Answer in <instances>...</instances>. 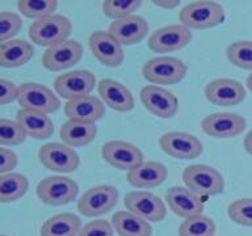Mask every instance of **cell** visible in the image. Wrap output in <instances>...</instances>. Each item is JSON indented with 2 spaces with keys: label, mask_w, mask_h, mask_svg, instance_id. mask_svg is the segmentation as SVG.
Listing matches in <instances>:
<instances>
[{
  "label": "cell",
  "mask_w": 252,
  "mask_h": 236,
  "mask_svg": "<svg viewBox=\"0 0 252 236\" xmlns=\"http://www.w3.org/2000/svg\"><path fill=\"white\" fill-rule=\"evenodd\" d=\"M72 31V23L63 15L47 16L41 20H35L29 27V38L38 46L51 47L64 42Z\"/></svg>",
  "instance_id": "6da1fadb"
},
{
  "label": "cell",
  "mask_w": 252,
  "mask_h": 236,
  "mask_svg": "<svg viewBox=\"0 0 252 236\" xmlns=\"http://www.w3.org/2000/svg\"><path fill=\"white\" fill-rule=\"evenodd\" d=\"M179 19L189 29H209L223 23L226 15L220 3L198 0L185 4L179 13Z\"/></svg>",
  "instance_id": "7a4b0ae2"
},
{
  "label": "cell",
  "mask_w": 252,
  "mask_h": 236,
  "mask_svg": "<svg viewBox=\"0 0 252 236\" xmlns=\"http://www.w3.org/2000/svg\"><path fill=\"white\" fill-rule=\"evenodd\" d=\"M188 74V66L175 57H157L142 66V76L147 82L161 86H171L181 82Z\"/></svg>",
  "instance_id": "3957f363"
},
{
  "label": "cell",
  "mask_w": 252,
  "mask_h": 236,
  "mask_svg": "<svg viewBox=\"0 0 252 236\" xmlns=\"http://www.w3.org/2000/svg\"><path fill=\"white\" fill-rule=\"evenodd\" d=\"M183 181L187 188L198 196H217L223 192L224 180L220 171L210 165H189L183 172Z\"/></svg>",
  "instance_id": "277c9868"
},
{
  "label": "cell",
  "mask_w": 252,
  "mask_h": 236,
  "mask_svg": "<svg viewBox=\"0 0 252 236\" xmlns=\"http://www.w3.org/2000/svg\"><path fill=\"white\" fill-rule=\"evenodd\" d=\"M35 193L43 204L62 206L76 200L79 186L72 178L66 176H49L38 182Z\"/></svg>",
  "instance_id": "5b68a950"
},
{
  "label": "cell",
  "mask_w": 252,
  "mask_h": 236,
  "mask_svg": "<svg viewBox=\"0 0 252 236\" xmlns=\"http://www.w3.org/2000/svg\"><path fill=\"white\" fill-rule=\"evenodd\" d=\"M118 204V190L113 185H97L88 189L78 201L79 212L88 218L104 215Z\"/></svg>",
  "instance_id": "8992f818"
},
{
  "label": "cell",
  "mask_w": 252,
  "mask_h": 236,
  "mask_svg": "<svg viewBox=\"0 0 252 236\" xmlns=\"http://www.w3.org/2000/svg\"><path fill=\"white\" fill-rule=\"evenodd\" d=\"M19 104L21 109L41 113H54L61 108V100L55 92L39 83H24L19 87Z\"/></svg>",
  "instance_id": "52a82bcc"
},
{
  "label": "cell",
  "mask_w": 252,
  "mask_h": 236,
  "mask_svg": "<svg viewBox=\"0 0 252 236\" xmlns=\"http://www.w3.org/2000/svg\"><path fill=\"white\" fill-rule=\"evenodd\" d=\"M38 160L45 168L58 173L75 172L79 167V155L66 143L51 142L38 149Z\"/></svg>",
  "instance_id": "ba28073f"
},
{
  "label": "cell",
  "mask_w": 252,
  "mask_h": 236,
  "mask_svg": "<svg viewBox=\"0 0 252 236\" xmlns=\"http://www.w3.org/2000/svg\"><path fill=\"white\" fill-rule=\"evenodd\" d=\"M96 86V76L88 70H74L59 75L54 82L55 93L67 101L90 96Z\"/></svg>",
  "instance_id": "9c48e42d"
},
{
  "label": "cell",
  "mask_w": 252,
  "mask_h": 236,
  "mask_svg": "<svg viewBox=\"0 0 252 236\" xmlns=\"http://www.w3.org/2000/svg\"><path fill=\"white\" fill-rule=\"evenodd\" d=\"M159 146L168 156L179 160L196 159L202 153L204 145L197 137L184 131H169L159 139Z\"/></svg>",
  "instance_id": "30bf717a"
},
{
  "label": "cell",
  "mask_w": 252,
  "mask_h": 236,
  "mask_svg": "<svg viewBox=\"0 0 252 236\" xmlns=\"http://www.w3.org/2000/svg\"><path fill=\"white\" fill-rule=\"evenodd\" d=\"M102 159L121 171H133L143 163V152L139 147L125 141H109L101 147Z\"/></svg>",
  "instance_id": "8fae6325"
},
{
  "label": "cell",
  "mask_w": 252,
  "mask_h": 236,
  "mask_svg": "<svg viewBox=\"0 0 252 236\" xmlns=\"http://www.w3.org/2000/svg\"><path fill=\"white\" fill-rule=\"evenodd\" d=\"M124 204L127 211L141 216L147 222H161L167 215V207L163 200L154 193L145 190L127 193Z\"/></svg>",
  "instance_id": "7c38bea8"
},
{
  "label": "cell",
  "mask_w": 252,
  "mask_h": 236,
  "mask_svg": "<svg viewBox=\"0 0 252 236\" xmlns=\"http://www.w3.org/2000/svg\"><path fill=\"white\" fill-rule=\"evenodd\" d=\"M192 31L183 24L159 28L149 37V47L154 53H171L180 50L190 42Z\"/></svg>",
  "instance_id": "4fadbf2b"
},
{
  "label": "cell",
  "mask_w": 252,
  "mask_h": 236,
  "mask_svg": "<svg viewBox=\"0 0 252 236\" xmlns=\"http://www.w3.org/2000/svg\"><path fill=\"white\" fill-rule=\"evenodd\" d=\"M83 57L82 43L76 39H67L64 42L46 49L42 55L43 67L53 72H58L75 66Z\"/></svg>",
  "instance_id": "5bb4252c"
},
{
  "label": "cell",
  "mask_w": 252,
  "mask_h": 236,
  "mask_svg": "<svg viewBox=\"0 0 252 236\" xmlns=\"http://www.w3.org/2000/svg\"><path fill=\"white\" fill-rule=\"evenodd\" d=\"M141 101L150 113L159 118H172L179 109V100L172 92L160 86H146L139 93Z\"/></svg>",
  "instance_id": "9a60e30c"
},
{
  "label": "cell",
  "mask_w": 252,
  "mask_h": 236,
  "mask_svg": "<svg viewBox=\"0 0 252 236\" xmlns=\"http://www.w3.org/2000/svg\"><path fill=\"white\" fill-rule=\"evenodd\" d=\"M88 45H90L92 55L106 67L121 66L125 59V53H124L122 45L110 34L109 31H94L90 35Z\"/></svg>",
  "instance_id": "2e32d148"
},
{
  "label": "cell",
  "mask_w": 252,
  "mask_h": 236,
  "mask_svg": "<svg viewBox=\"0 0 252 236\" xmlns=\"http://www.w3.org/2000/svg\"><path fill=\"white\" fill-rule=\"evenodd\" d=\"M247 122L236 113H214L202 119L201 127L205 134L218 139L235 138L243 133Z\"/></svg>",
  "instance_id": "e0dca14e"
},
{
  "label": "cell",
  "mask_w": 252,
  "mask_h": 236,
  "mask_svg": "<svg viewBox=\"0 0 252 236\" xmlns=\"http://www.w3.org/2000/svg\"><path fill=\"white\" fill-rule=\"evenodd\" d=\"M205 97L214 105L234 106L244 101L246 88L234 79H216L205 87Z\"/></svg>",
  "instance_id": "ac0fdd59"
},
{
  "label": "cell",
  "mask_w": 252,
  "mask_h": 236,
  "mask_svg": "<svg viewBox=\"0 0 252 236\" xmlns=\"http://www.w3.org/2000/svg\"><path fill=\"white\" fill-rule=\"evenodd\" d=\"M165 202L173 214L184 219L202 215L204 211V202L201 201V197L190 189L183 186H173L168 189L165 192Z\"/></svg>",
  "instance_id": "d6986e66"
},
{
  "label": "cell",
  "mask_w": 252,
  "mask_h": 236,
  "mask_svg": "<svg viewBox=\"0 0 252 236\" xmlns=\"http://www.w3.org/2000/svg\"><path fill=\"white\" fill-rule=\"evenodd\" d=\"M97 90L101 101L110 109L120 113H126L134 109L135 101L133 93L122 83L113 79H102L97 84Z\"/></svg>",
  "instance_id": "ffe728a7"
},
{
  "label": "cell",
  "mask_w": 252,
  "mask_h": 236,
  "mask_svg": "<svg viewBox=\"0 0 252 236\" xmlns=\"http://www.w3.org/2000/svg\"><path fill=\"white\" fill-rule=\"evenodd\" d=\"M150 30L149 23L142 16L133 15L122 20H116L109 25L110 34L121 43L122 46L126 45H135L145 39Z\"/></svg>",
  "instance_id": "44dd1931"
},
{
  "label": "cell",
  "mask_w": 252,
  "mask_h": 236,
  "mask_svg": "<svg viewBox=\"0 0 252 236\" xmlns=\"http://www.w3.org/2000/svg\"><path fill=\"white\" fill-rule=\"evenodd\" d=\"M63 112L64 116L72 121L96 123L105 114V104L98 97L90 94L67 101L63 106Z\"/></svg>",
  "instance_id": "7402d4cb"
},
{
  "label": "cell",
  "mask_w": 252,
  "mask_h": 236,
  "mask_svg": "<svg viewBox=\"0 0 252 236\" xmlns=\"http://www.w3.org/2000/svg\"><path fill=\"white\" fill-rule=\"evenodd\" d=\"M167 175L168 171L164 164L159 161H143L137 168L127 172V181L134 188H155L164 182Z\"/></svg>",
  "instance_id": "603a6c76"
},
{
  "label": "cell",
  "mask_w": 252,
  "mask_h": 236,
  "mask_svg": "<svg viewBox=\"0 0 252 236\" xmlns=\"http://www.w3.org/2000/svg\"><path fill=\"white\" fill-rule=\"evenodd\" d=\"M16 121L23 126L28 137L34 139H47L54 133V123L51 118L41 112L20 109L16 114Z\"/></svg>",
  "instance_id": "cb8c5ba5"
},
{
  "label": "cell",
  "mask_w": 252,
  "mask_h": 236,
  "mask_svg": "<svg viewBox=\"0 0 252 236\" xmlns=\"http://www.w3.org/2000/svg\"><path fill=\"white\" fill-rule=\"evenodd\" d=\"M34 47L25 39H9L0 43V66L16 68L24 66L33 58Z\"/></svg>",
  "instance_id": "d4e9b609"
},
{
  "label": "cell",
  "mask_w": 252,
  "mask_h": 236,
  "mask_svg": "<svg viewBox=\"0 0 252 236\" xmlns=\"http://www.w3.org/2000/svg\"><path fill=\"white\" fill-rule=\"evenodd\" d=\"M97 134V126L96 123L90 122L72 121L68 119L61 126L59 137L70 147H83L90 145L94 141Z\"/></svg>",
  "instance_id": "484cf974"
},
{
  "label": "cell",
  "mask_w": 252,
  "mask_h": 236,
  "mask_svg": "<svg viewBox=\"0 0 252 236\" xmlns=\"http://www.w3.org/2000/svg\"><path fill=\"white\" fill-rule=\"evenodd\" d=\"M110 223L114 232L120 236H151L153 227L150 222L130 211H116L112 215Z\"/></svg>",
  "instance_id": "4316f807"
},
{
  "label": "cell",
  "mask_w": 252,
  "mask_h": 236,
  "mask_svg": "<svg viewBox=\"0 0 252 236\" xmlns=\"http://www.w3.org/2000/svg\"><path fill=\"white\" fill-rule=\"evenodd\" d=\"M82 220L72 212H63L50 216L41 226V236H78L82 230Z\"/></svg>",
  "instance_id": "83f0119b"
},
{
  "label": "cell",
  "mask_w": 252,
  "mask_h": 236,
  "mask_svg": "<svg viewBox=\"0 0 252 236\" xmlns=\"http://www.w3.org/2000/svg\"><path fill=\"white\" fill-rule=\"evenodd\" d=\"M29 181L21 173H5L0 175V202L11 204L27 194Z\"/></svg>",
  "instance_id": "f1b7e54d"
},
{
  "label": "cell",
  "mask_w": 252,
  "mask_h": 236,
  "mask_svg": "<svg viewBox=\"0 0 252 236\" xmlns=\"http://www.w3.org/2000/svg\"><path fill=\"white\" fill-rule=\"evenodd\" d=\"M216 223L206 215H196L184 219L179 226V236H214Z\"/></svg>",
  "instance_id": "f546056e"
},
{
  "label": "cell",
  "mask_w": 252,
  "mask_h": 236,
  "mask_svg": "<svg viewBox=\"0 0 252 236\" xmlns=\"http://www.w3.org/2000/svg\"><path fill=\"white\" fill-rule=\"evenodd\" d=\"M58 8L57 0H20L17 9L28 19L41 20L47 16L55 15Z\"/></svg>",
  "instance_id": "4dcf8cb0"
},
{
  "label": "cell",
  "mask_w": 252,
  "mask_h": 236,
  "mask_svg": "<svg viewBox=\"0 0 252 236\" xmlns=\"http://www.w3.org/2000/svg\"><path fill=\"white\" fill-rule=\"evenodd\" d=\"M226 58L242 70L252 71V41H235L228 45Z\"/></svg>",
  "instance_id": "1f68e13d"
},
{
  "label": "cell",
  "mask_w": 252,
  "mask_h": 236,
  "mask_svg": "<svg viewBox=\"0 0 252 236\" xmlns=\"http://www.w3.org/2000/svg\"><path fill=\"white\" fill-rule=\"evenodd\" d=\"M142 5L141 0L125 1V0H106L102 3V13L109 19L122 20L133 16V13Z\"/></svg>",
  "instance_id": "d6a6232c"
},
{
  "label": "cell",
  "mask_w": 252,
  "mask_h": 236,
  "mask_svg": "<svg viewBox=\"0 0 252 236\" xmlns=\"http://www.w3.org/2000/svg\"><path fill=\"white\" fill-rule=\"evenodd\" d=\"M27 133L17 121H11L7 118L0 119V145L5 146L21 145L27 139Z\"/></svg>",
  "instance_id": "836d02e7"
},
{
  "label": "cell",
  "mask_w": 252,
  "mask_h": 236,
  "mask_svg": "<svg viewBox=\"0 0 252 236\" xmlns=\"http://www.w3.org/2000/svg\"><path fill=\"white\" fill-rule=\"evenodd\" d=\"M228 218L236 224L252 227V198H240L228 205Z\"/></svg>",
  "instance_id": "e575fe53"
},
{
  "label": "cell",
  "mask_w": 252,
  "mask_h": 236,
  "mask_svg": "<svg viewBox=\"0 0 252 236\" xmlns=\"http://www.w3.org/2000/svg\"><path fill=\"white\" fill-rule=\"evenodd\" d=\"M23 28V20L17 13L3 11L0 13V42L13 39Z\"/></svg>",
  "instance_id": "d590c367"
},
{
  "label": "cell",
  "mask_w": 252,
  "mask_h": 236,
  "mask_svg": "<svg viewBox=\"0 0 252 236\" xmlns=\"http://www.w3.org/2000/svg\"><path fill=\"white\" fill-rule=\"evenodd\" d=\"M114 228L108 220H92L84 224L78 236H113Z\"/></svg>",
  "instance_id": "8d00e7d4"
},
{
  "label": "cell",
  "mask_w": 252,
  "mask_h": 236,
  "mask_svg": "<svg viewBox=\"0 0 252 236\" xmlns=\"http://www.w3.org/2000/svg\"><path fill=\"white\" fill-rule=\"evenodd\" d=\"M19 100V87L7 79H0V104L5 105Z\"/></svg>",
  "instance_id": "74e56055"
},
{
  "label": "cell",
  "mask_w": 252,
  "mask_h": 236,
  "mask_svg": "<svg viewBox=\"0 0 252 236\" xmlns=\"http://www.w3.org/2000/svg\"><path fill=\"white\" fill-rule=\"evenodd\" d=\"M17 163L19 157L12 149H8L7 147L0 148V175L11 173L17 167Z\"/></svg>",
  "instance_id": "f35d334b"
},
{
  "label": "cell",
  "mask_w": 252,
  "mask_h": 236,
  "mask_svg": "<svg viewBox=\"0 0 252 236\" xmlns=\"http://www.w3.org/2000/svg\"><path fill=\"white\" fill-rule=\"evenodd\" d=\"M153 4L163 9H175L180 5V0H153Z\"/></svg>",
  "instance_id": "ab89813d"
},
{
  "label": "cell",
  "mask_w": 252,
  "mask_h": 236,
  "mask_svg": "<svg viewBox=\"0 0 252 236\" xmlns=\"http://www.w3.org/2000/svg\"><path fill=\"white\" fill-rule=\"evenodd\" d=\"M243 146H244V149H246L250 155H252V129L250 130V131L247 133V135L244 137Z\"/></svg>",
  "instance_id": "60d3db41"
},
{
  "label": "cell",
  "mask_w": 252,
  "mask_h": 236,
  "mask_svg": "<svg viewBox=\"0 0 252 236\" xmlns=\"http://www.w3.org/2000/svg\"><path fill=\"white\" fill-rule=\"evenodd\" d=\"M246 84H247V88L252 92V74H250V76L247 78V82H246Z\"/></svg>",
  "instance_id": "b9f144b4"
},
{
  "label": "cell",
  "mask_w": 252,
  "mask_h": 236,
  "mask_svg": "<svg viewBox=\"0 0 252 236\" xmlns=\"http://www.w3.org/2000/svg\"><path fill=\"white\" fill-rule=\"evenodd\" d=\"M1 236H8V235H1Z\"/></svg>",
  "instance_id": "7bdbcfd3"
},
{
  "label": "cell",
  "mask_w": 252,
  "mask_h": 236,
  "mask_svg": "<svg viewBox=\"0 0 252 236\" xmlns=\"http://www.w3.org/2000/svg\"><path fill=\"white\" fill-rule=\"evenodd\" d=\"M214 236H216V235H214Z\"/></svg>",
  "instance_id": "ee69618b"
}]
</instances>
